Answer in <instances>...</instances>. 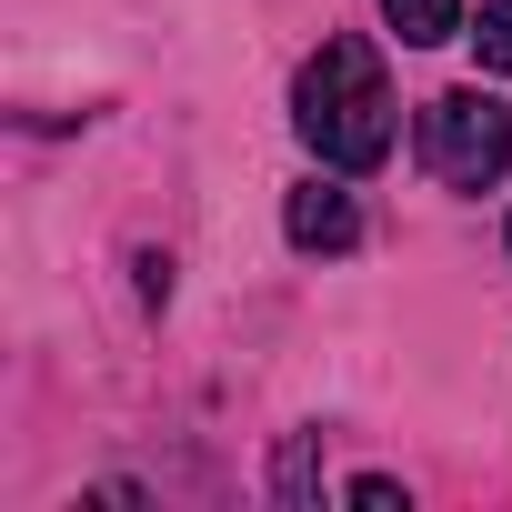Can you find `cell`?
<instances>
[{
	"mask_svg": "<svg viewBox=\"0 0 512 512\" xmlns=\"http://www.w3.org/2000/svg\"><path fill=\"white\" fill-rule=\"evenodd\" d=\"M292 121H302V141L332 161V171H372L382 151H392V81H382V61H372V41H322L312 61H302V81H292Z\"/></svg>",
	"mask_w": 512,
	"mask_h": 512,
	"instance_id": "obj_1",
	"label": "cell"
},
{
	"mask_svg": "<svg viewBox=\"0 0 512 512\" xmlns=\"http://www.w3.org/2000/svg\"><path fill=\"white\" fill-rule=\"evenodd\" d=\"M422 161H432L442 191H492V181L512 171V101H492V91H442V101L422 111Z\"/></svg>",
	"mask_w": 512,
	"mask_h": 512,
	"instance_id": "obj_2",
	"label": "cell"
},
{
	"mask_svg": "<svg viewBox=\"0 0 512 512\" xmlns=\"http://www.w3.org/2000/svg\"><path fill=\"white\" fill-rule=\"evenodd\" d=\"M282 231H292V251H352V241H362V211H352L342 181H302V191L282 201Z\"/></svg>",
	"mask_w": 512,
	"mask_h": 512,
	"instance_id": "obj_3",
	"label": "cell"
},
{
	"mask_svg": "<svg viewBox=\"0 0 512 512\" xmlns=\"http://www.w3.org/2000/svg\"><path fill=\"white\" fill-rule=\"evenodd\" d=\"M382 21L402 31V51H432V41L462 31V0H382Z\"/></svg>",
	"mask_w": 512,
	"mask_h": 512,
	"instance_id": "obj_4",
	"label": "cell"
},
{
	"mask_svg": "<svg viewBox=\"0 0 512 512\" xmlns=\"http://www.w3.org/2000/svg\"><path fill=\"white\" fill-rule=\"evenodd\" d=\"M472 41H482V71H502V81H512V0H482Z\"/></svg>",
	"mask_w": 512,
	"mask_h": 512,
	"instance_id": "obj_5",
	"label": "cell"
},
{
	"mask_svg": "<svg viewBox=\"0 0 512 512\" xmlns=\"http://www.w3.org/2000/svg\"><path fill=\"white\" fill-rule=\"evenodd\" d=\"M302 492H312V442L292 432V452H282V502H302Z\"/></svg>",
	"mask_w": 512,
	"mask_h": 512,
	"instance_id": "obj_6",
	"label": "cell"
},
{
	"mask_svg": "<svg viewBox=\"0 0 512 512\" xmlns=\"http://www.w3.org/2000/svg\"><path fill=\"white\" fill-rule=\"evenodd\" d=\"M352 502H362V512H392V502H402V482H392V472H362V482H352Z\"/></svg>",
	"mask_w": 512,
	"mask_h": 512,
	"instance_id": "obj_7",
	"label": "cell"
}]
</instances>
